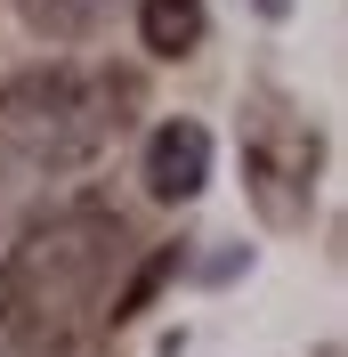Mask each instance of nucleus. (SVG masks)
Listing matches in <instances>:
<instances>
[{"label": "nucleus", "instance_id": "nucleus-1", "mask_svg": "<svg viewBox=\"0 0 348 357\" xmlns=\"http://www.w3.org/2000/svg\"><path fill=\"white\" fill-rule=\"evenodd\" d=\"M122 268H130V220L113 203L81 195L57 211H33L0 260V333L65 357L81 333L106 325Z\"/></svg>", "mask_w": 348, "mask_h": 357}, {"label": "nucleus", "instance_id": "nucleus-2", "mask_svg": "<svg viewBox=\"0 0 348 357\" xmlns=\"http://www.w3.org/2000/svg\"><path fill=\"white\" fill-rule=\"evenodd\" d=\"M122 106H130V82L122 73L49 57V66H24V73L0 82V138L17 155H33L41 171H81L130 122Z\"/></svg>", "mask_w": 348, "mask_h": 357}, {"label": "nucleus", "instance_id": "nucleus-3", "mask_svg": "<svg viewBox=\"0 0 348 357\" xmlns=\"http://www.w3.org/2000/svg\"><path fill=\"white\" fill-rule=\"evenodd\" d=\"M203 178H211V130L203 122H162L146 138V187L162 203H187V195H203Z\"/></svg>", "mask_w": 348, "mask_h": 357}, {"label": "nucleus", "instance_id": "nucleus-4", "mask_svg": "<svg viewBox=\"0 0 348 357\" xmlns=\"http://www.w3.org/2000/svg\"><path fill=\"white\" fill-rule=\"evenodd\" d=\"M203 33H211V8L203 0H138V41L154 57H195Z\"/></svg>", "mask_w": 348, "mask_h": 357}, {"label": "nucleus", "instance_id": "nucleus-5", "mask_svg": "<svg viewBox=\"0 0 348 357\" xmlns=\"http://www.w3.org/2000/svg\"><path fill=\"white\" fill-rule=\"evenodd\" d=\"M106 8H113V0H17V17L33 24L41 41H81Z\"/></svg>", "mask_w": 348, "mask_h": 357}, {"label": "nucleus", "instance_id": "nucleus-6", "mask_svg": "<svg viewBox=\"0 0 348 357\" xmlns=\"http://www.w3.org/2000/svg\"><path fill=\"white\" fill-rule=\"evenodd\" d=\"M41 162L33 155H17V146H8V138H0V227H24L33 220V195H41Z\"/></svg>", "mask_w": 348, "mask_h": 357}, {"label": "nucleus", "instance_id": "nucleus-7", "mask_svg": "<svg viewBox=\"0 0 348 357\" xmlns=\"http://www.w3.org/2000/svg\"><path fill=\"white\" fill-rule=\"evenodd\" d=\"M0 357H57V349H33V341H17V333H0Z\"/></svg>", "mask_w": 348, "mask_h": 357}, {"label": "nucleus", "instance_id": "nucleus-8", "mask_svg": "<svg viewBox=\"0 0 348 357\" xmlns=\"http://www.w3.org/2000/svg\"><path fill=\"white\" fill-rule=\"evenodd\" d=\"M283 8H292V0H260V17H283Z\"/></svg>", "mask_w": 348, "mask_h": 357}]
</instances>
